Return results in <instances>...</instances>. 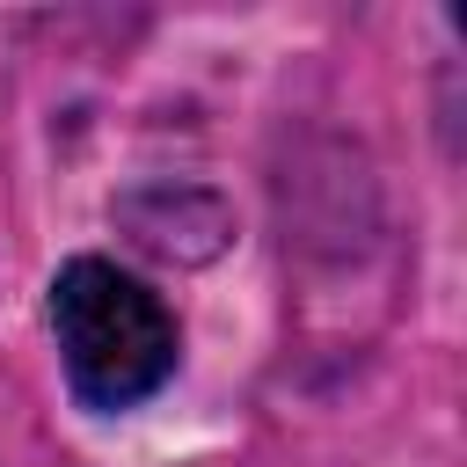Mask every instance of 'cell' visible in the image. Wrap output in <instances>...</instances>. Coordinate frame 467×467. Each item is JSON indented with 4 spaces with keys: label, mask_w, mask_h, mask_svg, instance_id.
<instances>
[{
    "label": "cell",
    "mask_w": 467,
    "mask_h": 467,
    "mask_svg": "<svg viewBox=\"0 0 467 467\" xmlns=\"http://www.w3.org/2000/svg\"><path fill=\"white\" fill-rule=\"evenodd\" d=\"M58 379L88 416H131L182 372V321L117 255H66L44 292Z\"/></svg>",
    "instance_id": "1"
},
{
    "label": "cell",
    "mask_w": 467,
    "mask_h": 467,
    "mask_svg": "<svg viewBox=\"0 0 467 467\" xmlns=\"http://www.w3.org/2000/svg\"><path fill=\"white\" fill-rule=\"evenodd\" d=\"M109 219L124 226V241L153 263H212L234 241V204L204 182H139L109 204Z\"/></svg>",
    "instance_id": "2"
}]
</instances>
